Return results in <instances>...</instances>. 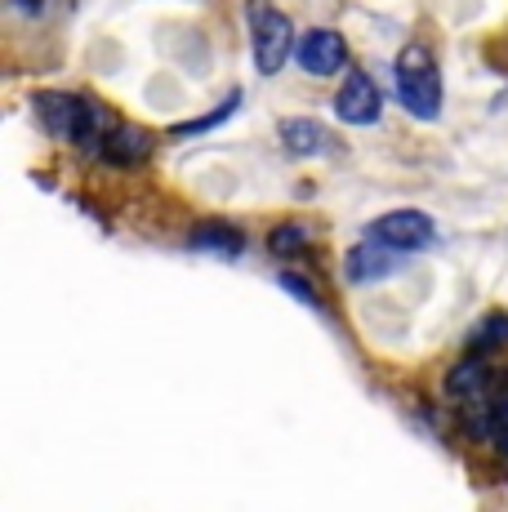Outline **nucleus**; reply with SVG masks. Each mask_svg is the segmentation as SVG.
Here are the masks:
<instances>
[{
    "label": "nucleus",
    "instance_id": "15",
    "mask_svg": "<svg viewBox=\"0 0 508 512\" xmlns=\"http://www.w3.org/2000/svg\"><path fill=\"white\" fill-rule=\"evenodd\" d=\"M277 285H281V290H290V294H295V299L299 303H304V308H317V290H312V285L304 281V277H295V272H281V277H277Z\"/></svg>",
    "mask_w": 508,
    "mask_h": 512
},
{
    "label": "nucleus",
    "instance_id": "4",
    "mask_svg": "<svg viewBox=\"0 0 508 512\" xmlns=\"http://www.w3.org/2000/svg\"><path fill=\"white\" fill-rule=\"evenodd\" d=\"M366 236L379 245H393V250H402V254H415L437 241V223H433V214H424V210H388V214H379V219H370Z\"/></svg>",
    "mask_w": 508,
    "mask_h": 512
},
{
    "label": "nucleus",
    "instance_id": "1",
    "mask_svg": "<svg viewBox=\"0 0 508 512\" xmlns=\"http://www.w3.org/2000/svg\"><path fill=\"white\" fill-rule=\"evenodd\" d=\"M32 112L54 139L72 143V147H85V152H99L103 134L112 130V116L103 107H94L85 94H72V90H41L32 94Z\"/></svg>",
    "mask_w": 508,
    "mask_h": 512
},
{
    "label": "nucleus",
    "instance_id": "16",
    "mask_svg": "<svg viewBox=\"0 0 508 512\" xmlns=\"http://www.w3.org/2000/svg\"><path fill=\"white\" fill-rule=\"evenodd\" d=\"M9 5H14V9H27V18H32V14H41L45 0H9Z\"/></svg>",
    "mask_w": 508,
    "mask_h": 512
},
{
    "label": "nucleus",
    "instance_id": "7",
    "mask_svg": "<svg viewBox=\"0 0 508 512\" xmlns=\"http://www.w3.org/2000/svg\"><path fill=\"white\" fill-rule=\"evenodd\" d=\"M397 268H402V250H393V245H379V241L357 245V250H348V259H344V277L353 281V285L384 281V277H393Z\"/></svg>",
    "mask_w": 508,
    "mask_h": 512
},
{
    "label": "nucleus",
    "instance_id": "14",
    "mask_svg": "<svg viewBox=\"0 0 508 512\" xmlns=\"http://www.w3.org/2000/svg\"><path fill=\"white\" fill-rule=\"evenodd\" d=\"M237 103H241V98H237V94H228L219 107H214V112H205V116H197V121H188V125H174V134H201V130H214V125H223L232 112H237Z\"/></svg>",
    "mask_w": 508,
    "mask_h": 512
},
{
    "label": "nucleus",
    "instance_id": "8",
    "mask_svg": "<svg viewBox=\"0 0 508 512\" xmlns=\"http://www.w3.org/2000/svg\"><path fill=\"white\" fill-rule=\"evenodd\" d=\"M148 152H152V134L143 130V125H130V121H112V130L103 134V143H99V156L107 165H143L148 161Z\"/></svg>",
    "mask_w": 508,
    "mask_h": 512
},
{
    "label": "nucleus",
    "instance_id": "11",
    "mask_svg": "<svg viewBox=\"0 0 508 512\" xmlns=\"http://www.w3.org/2000/svg\"><path fill=\"white\" fill-rule=\"evenodd\" d=\"M192 250H205V254H219V259H241L246 250V236H241L232 223H197L188 236Z\"/></svg>",
    "mask_w": 508,
    "mask_h": 512
},
{
    "label": "nucleus",
    "instance_id": "9",
    "mask_svg": "<svg viewBox=\"0 0 508 512\" xmlns=\"http://www.w3.org/2000/svg\"><path fill=\"white\" fill-rule=\"evenodd\" d=\"M486 388H491V370H486V361L477 352H464V361H455L446 370V397L464 401V406H477L486 397Z\"/></svg>",
    "mask_w": 508,
    "mask_h": 512
},
{
    "label": "nucleus",
    "instance_id": "6",
    "mask_svg": "<svg viewBox=\"0 0 508 512\" xmlns=\"http://www.w3.org/2000/svg\"><path fill=\"white\" fill-rule=\"evenodd\" d=\"M379 112H384L379 85L370 81L366 72H348L344 85H339V94H335V116L344 125H375Z\"/></svg>",
    "mask_w": 508,
    "mask_h": 512
},
{
    "label": "nucleus",
    "instance_id": "2",
    "mask_svg": "<svg viewBox=\"0 0 508 512\" xmlns=\"http://www.w3.org/2000/svg\"><path fill=\"white\" fill-rule=\"evenodd\" d=\"M442 67H437L433 49L424 45H406L402 54H397V98H402V107L410 116H419V121H437V112H442Z\"/></svg>",
    "mask_w": 508,
    "mask_h": 512
},
{
    "label": "nucleus",
    "instance_id": "10",
    "mask_svg": "<svg viewBox=\"0 0 508 512\" xmlns=\"http://www.w3.org/2000/svg\"><path fill=\"white\" fill-rule=\"evenodd\" d=\"M281 143H286L290 156H321L330 147V134L321 130V121H308V116H290V121H281Z\"/></svg>",
    "mask_w": 508,
    "mask_h": 512
},
{
    "label": "nucleus",
    "instance_id": "5",
    "mask_svg": "<svg viewBox=\"0 0 508 512\" xmlns=\"http://www.w3.org/2000/svg\"><path fill=\"white\" fill-rule=\"evenodd\" d=\"M295 63L304 67L308 76H335L348 67V41L339 32H330V27H312V32L299 36Z\"/></svg>",
    "mask_w": 508,
    "mask_h": 512
},
{
    "label": "nucleus",
    "instance_id": "12",
    "mask_svg": "<svg viewBox=\"0 0 508 512\" xmlns=\"http://www.w3.org/2000/svg\"><path fill=\"white\" fill-rule=\"evenodd\" d=\"M504 343H508V312H486V317L477 321L473 330H468L464 352H477V357H486V352L504 348Z\"/></svg>",
    "mask_w": 508,
    "mask_h": 512
},
{
    "label": "nucleus",
    "instance_id": "13",
    "mask_svg": "<svg viewBox=\"0 0 508 512\" xmlns=\"http://www.w3.org/2000/svg\"><path fill=\"white\" fill-rule=\"evenodd\" d=\"M268 250L277 254V259H295V254L308 250V232L304 223H281V228L268 232Z\"/></svg>",
    "mask_w": 508,
    "mask_h": 512
},
{
    "label": "nucleus",
    "instance_id": "3",
    "mask_svg": "<svg viewBox=\"0 0 508 512\" xmlns=\"http://www.w3.org/2000/svg\"><path fill=\"white\" fill-rule=\"evenodd\" d=\"M246 27H250V45H254V67L263 76H277L286 67V58H295V49H299L290 14H281L272 0H246Z\"/></svg>",
    "mask_w": 508,
    "mask_h": 512
}]
</instances>
